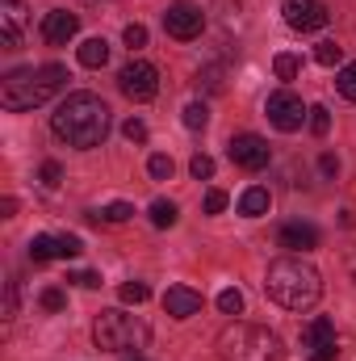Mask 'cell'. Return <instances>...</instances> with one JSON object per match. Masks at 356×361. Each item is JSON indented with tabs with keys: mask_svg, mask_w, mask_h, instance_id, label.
<instances>
[{
	"mask_svg": "<svg viewBox=\"0 0 356 361\" xmlns=\"http://www.w3.org/2000/svg\"><path fill=\"white\" fill-rule=\"evenodd\" d=\"M51 130L68 143V147H80L89 152L96 147L105 135H109V105L92 92H72L55 114H51Z\"/></svg>",
	"mask_w": 356,
	"mask_h": 361,
	"instance_id": "1",
	"label": "cell"
},
{
	"mask_svg": "<svg viewBox=\"0 0 356 361\" xmlns=\"http://www.w3.org/2000/svg\"><path fill=\"white\" fill-rule=\"evenodd\" d=\"M265 294L285 311H310L323 298V277L302 257H281L265 273Z\"/></svg>",
	"mask_w": 356,
	"mask_h": 361,
	"instance_id": "2",
	"label": "cell"
},
{
	"mask_svg": "<svg viewBox=\"0 0 356 361\" xmlns=\"http://www.w3.org/2000/svg\"><path fill=\"white\" fill-rule=\"evenodd\" d=\"M68 85V68L42 63V68H17L0 80V105L13 114H25L34 105H46L55 92Z\"/></svg>",
	"mask_w": 356,
	"mask_h": 361,
	"instance_id": "3",
	"label": "cell"
},
{
	"mask_svg": "<svg viewBox=\"0 0 356 361\" xmlns=\"http://www.w3.org/2000/svg\"><path fill=\"white\" fill-rule=\"evenodd\" d=\"M218 357L222 361H285V345L276 332H268L260 324H227L218 332Z\"/></svg>",
	"mask_w": 356,
	"mask_h": 361,
	"instance_id": "4",
	"label": "cell"
},
{
	"mask_svg": "<svg viewBox=\"0 0 356 361\" xmlns=\"http://www.w3.org/2000/svg\"><path fill=\"white\" fill-rule=\"evenodd\" d=\"M92 341H96V349H105V353H139V349H147L151 328H147L139 315L113 307V311H101V315H96Z\"/></svg>",
	"mask_w": 356,
	"mask_h": 361,
	"instance_id": "5",
	"label": "cell"
},
{
	"mask_svg": "<svg viewBox=\"0 0 356 361\" xmlns=\"http://www.w3.org/2000/svg\"><path fill=\"white\" fill-rule=\"evenodd\" d=\"M265 114H268V122H272L281 135L302 130V122L310 118V109L302 105V97H298V92H289V89H276V92H272V97L265 101Z\"/></svg>",
	"mask_w": 356,
	"mask_h": 361,
	"instance_id": "6",
	"label": "cell"
},
{
	"mask_svg": "<svg viewBox=\"0 0 356 361\" xmlns=\"http://www.w3.org/2000/svg\"><path fill=\"white\" fill-rule=\"evenodd\" d=\"M281 13H285V25L298 30V34H319L331 21V13H327L323 0H285Z\"/></svg>",
	"mask_w": 356,
	"mask_h": 361,
	"instance_id": "7",
	"label": "cell"
},
{
	"mask_svg": "<svg viewBox=\"0 0 356 361\" xmlns=\"http://www.w3.org/2000/svg\"><path fill=\"white\" fill-rule=\"evenodd\" d=\"M117 85H122V92H126L130 101H151V97L160 92V72H155L147 59H130V63L122 68Z\"/></svg>",
	"mask_w": 356,
	"mask_h": 361,
	"instance_id": "8",
	"label": "cell"
},
{
	"mask_svg": "<svg viewBox=\"0 0 356 361\" xmlns=\"http://www.w3.org/2000/svg\"><path fill=\"white\" fill-rule=\"evenodd\" d=\"M302 353H306V361H336V324L331 319H310L306 328H302Z\"/></svg>",
	"mask_w": 356,
	"mask_h": 361,
	"instance_id": "9",
	"label": "cell"
},
{
	"mask_svg": "<svg viewBox=\"0 0 356 361\" xmlns=\"http://www.w3.org/2000/svg\"><path fill=\"white\" fill-rule=\"evenodd\" d=\"M164 30H168L177 42H193V38L205 30V13H201L197 4H189V0H177V4H168V13H164Z\"/></svg>",
	"mask_w": 356,
	"mask_h": 361,
	"instance_id": "10",
	"label": "cell"
},
{
	"mask_svg": "<svg viewBox=\"0 0 356 361\" xmlns=\"http://www.w3.org/2000/svg\"><path fill=\"white\" fill-rule=\"evenodd\" d=\"M231 160L239 164V169H248V173H260V169H268V160H272V152H268V143L260 139V135H235L231 139Z\"/></svg>",
	"mask_w": 356,
	"mask_h": 361,
	"instance_id": "11",
	"label": "cell"
},
{
	"mask_svg": "<svg viewBox=\"0 0 356 361\" xmlns=\"http://www.w3.org/2000/svg\"><path fill=\"white\" fill-rule=\"evenodd\" d=\"M84 252V244H80V235H34L30 240V261H72V257H80Z\"/></svg>",
	"mask_w": 356,
	"mask_h": 361,
	"instance_id": "12",
	"label": "cell"
},
{
	"mask_svg": "<svg viewBox=\"0 0 356 361\" xmlns=\"http://www.w3.org/2000/svg\"><path fill=\"white\" fill-rule=\"evenodd\" d=\"M25 25H30V8L21 0H0V42H4V51L21 47Z\"/></svg>",
	"mask_w": 356,
	"mask_h": 361,
	"instance_id": "13",
	"label": "cell"
},
{
	"mask_svg": "<svg viewBox=\"0 0 356 361\" xmlns=\"http://www.w3.org/2000/svg\"><path fill=\"white\" fill-rule=\"evenodd\" d=\"M76 30H80V17L68 13V8H51V13L42 17V38H46L51 47H68V42L76 38Z\"/></svg>",
	"mask_w": 356,
	"mask_h": 361,
	"instance_id": "14",
	"label": "cell"
},
{
	"mask_svg": "<svg viewBox=\"0 0 356 361\" xmlns=\"http://www.w3.org/2000/svg\"><path fill=\"white\" fill-rule=\"evenodd\" d=\"M276 244L289 252H310V248H319V227L314 223H285L276 231Z\"/></svg>",
	"mask_w": 356,
	"mask_h": 361,
	"instance_id": "15",
	"label": "cell"
},
{
	"mask_svg": "<svg viewBox=\"0 0 356 361\" xmlns=\"http://www.w3.org/2000/svg\"><path fill=\"white\" fill-rule=\"evenodd\" d=\"M164 311H168L172 319H193V315L201 311V294H197L193 286H168V294H164Z\"/></svg>",
	"mask_w": 356,
	"mask_h": 361,
	"instance_id": "16",
	"label": "cell"
},
{
	"mask_svg": "<svg viewBox=\"0 0 356 361\" xmlns=\"http://www.w3.org/2000/svg\"><path fill=\"white\" fill-rule=\"evenodd\" d=\"M268 206H272V193H268L265 185H252V189H243V197H239V214H243V219H260V214H268Z\"/></svg>",
	"mask_w": 356,
	"mask_h": 361,
	"instance_id": "17",
	"label": "cell"
},
{
	"mask_svg": "<svg viewBox=\"0 0 356 361\" xmlns=\"http://www.w3.org/2000/svg\"><path fill=\"white\" fill-rule=\"evenodd\" d=\"M80 63L92 68V72L105 68V63H109V42H105V38H89V42H80Z\"/></svg>",
	"mask_w": 356,
	"mask_h": 361,
	"instance_id": "18",
	"label": "cell"
},
{
	"mask_svg": "<svg viewBox=\"0 0 356 361\" xmlns=\"http://www.w3.org/2000/svg\"><path fill=\"white\" fill-rule=\"evenodd\" d=\"M177 202H168V197H160V202H151V223L155 227H172L177 223Z\"/></svg>",
	"mask_w": 356,
	"mask_h": 361,
	"instance_id": "19",
	"label": "cell"
},
{
	"mask_svg": "<svg viewBox=\"0 0 356 361\" xmlns=\"http://www.w3.org/2000/svg\"><path fill=\"white\" fill-rule=\"evenodd\" d=\"M272 72H276V80H298L302 59H298V55H276V59H272Z\"/></svg>",
	"mask_w": 356,
	"mask_h": 361,
	"instance_id": "20",
	"label": "cell"
},
{
	"mask_svg": "<svg viewBox=\"0 0 356 361\" xmlns=\"http://www.w3.org/2000/svg\"><path fill=\"white\" fill-rule=\"evenodd\" d=\"M314 59H319L323 68H340V63H344V47H336V42H319V47H314Z\"/></svg>",
	"mask_w": 356,
	"mask_h": 361,
	"instance_id": "21",
	"label": "cell"
},
{
	"mask_svg": "<svg viewBox=\"0 0 356 361\" xmlns=\"http://www.w3.org/2000/svg\"><path fill=\"white\" fill-rule=\"evenodd\" d=\"M205 122H210V109H205V101H193V105H184V126H189V130H205Z\"/></svg>",
	"mask_w": 356,
	"mask_h": 361,
	"instance_id": "22",
	"label": "cell"
},
{
	"mask_svg": "<svg viewBox=\"0 0 356 361\" xmlns=\"http://www.w3.org/2000/svg\"><path fill=\"white\" fill-rule=\"evenodd\" d=\"M336 89H340V97H344V101H356V63H344V68H340Z\"/></svg>",
	"mask_w": 356,
	"mask_h": 361,
	"instance_id": "23",
	"label": "cell"
},
{
	"mask_svg": "<svg viewBox=\"0 0 356 361\" xmlns=\"http://www.w3.org/2000/svg\"><path fill=\"white\" fill-rule=\"evenodd\" d=\"M117 294H122V302H126V307H139V302H147V298H151V290H147L143 281H126Z\"/></svg>",
	"mask_w": 356,
	"mask_h": 361,
	"instance_id": "24",
	"label": "cell"
},
{
	"mask_svg": "<svg viewBox=\"0 0 356 361\" xmlns=\"http://www.w3.org/2000/svg\"><path fill=\"white\" fill-rule=\"evenodd\" d=\"M147 173H151L155 180H172L177 164H172V156H151V160H147Z\"/></svg>",
	"mask_w": 356,
	"mask_h": 361,
	"instance_id": "25",
	"label": "cell"
},
{
	"mask_svg": "<svg viewBox=\"0 0 356 361\" xmlns=\"http://www.w3.org/2000/svg\"><path fill=\"white\" fill-rule=\"evenodd\" d=\"M306 122H310V130L323 139V135L331 130V114H327V105H310V118H306Z\"/></svg>",
	"mask_w": 356,
	"mask_h": 361,
	"instance_id": "26",
	"label": "cell"
},
{
	"mask_svg": "<svg viewBox=\"0 0 356 361\" xmlns=\"http://www.w3.org/2000/svg\"><path fill=\"white\" fill-rule=\"evenodd\" d=\"M218 311L222 315H243V294L239 290H222L218 294Z\"/></svg>",
	"mask_w": 356,
	"mask_h": 361,
	"instance_id": "27",
	"label": "cell"
},
{
	"mask_svg": "<svg viewBox=\"0 0 356 361\" xmlns=\"http://www.w3.org/2000/svg\"><path fill=\"white\" fill-rule=\"evenodd\" d=\"M122 38H126V47H130V51H143V47H147V25L130 21V25L122 30Z\"/></svg>",
	"mask_w": 356,
	"mask_h": 361,
	"instance_id": "28",
	"label": "cell"
},
{
	"mask_svg": "<svg viewBox=\"0 0 356 361\" xmlns=\"http://www.w3.org/2000/svg\"><path fill=\"white\" fill-rule=\"evenodd\" d=\"M189 173H193V177H197V180H210V177H214V160L197 152V156L189 160Z\"/></svg>",
	"mask_w": 356,
	"mask_h": 361,
	"instance_id": "29",
	"label": "cell"
},
{
	"mask_svg": "<svg viewBox=\"0 0 356 361\" xmlns=\"http://www.w3.org/2000/svg\"><path fill=\"white\" fill-rule=\"evenodd\" d=\"M130 214H134L130 202H109V206H105V223H126Z\"/></svg>",
	"mask_w": 356,
	"mask_h": 361,
	"instance_id": "30",
	"label": "cell"
},
{
	"mask_svg": "<svg viewBox=\"0 0 356 361\" xmlns=\"http://www.w3.org/2000/svg\"><path fill=\"white\" fill-rule=\"evenodd\" d=\"M42 307H46V311H63V307H68V294H63L59 286H46V290H42Z\"/></svg>",
	"mask_w": 356,
	"mask_h": 361,
	"instance_id": "31",
	"label": "cell"
},
{
	"mask_svg": "<svg viewBox=\"0 0 356 361\" xmlns=\"http://www.w3.org/2000/svg\"><path fill=\"white\" fill-rule=\"evenodd\" d=\"M122 135H126L130 143H147V126H143L139 118H126V126H122Z\"/></svg>",
	"mask_w": 356,
	"mask_h": 361,
	"instance_id": "32",
	"label": "cell"
},
{
	"mask_svg": "<svg viewBox=\"0 0 356 361\" xmlns=\"http://www.w3.org/2000/svg\"><path fill=\"white\" fill-rule=\"evenodd\" d=\"M201 206H205V214H222V210H227V193H222V189H210Z\"/></svg>",
	"mask_w": 356,
	"mask_h": 361,
	"instance_id": "33",
	"label": "cell"
},
{
	"mask_svg": "<svg viewBox=\"0 0 356 361\" xmlns=\"http://www.w3.org/2000/svg\"><path fill=\"white\" fill-rule=\"evenodd\" d=\"M13 315H17V281L8 277L4 281V319H13Z\"/></svg>",
	"mask_w": 356,
	"mask_h": 361,
	"instance_id": "34",
	"label": "cell"
},
{
	"mask_svg": "<svg viewBox=\"0 0 356 361\" xmlns=\"http://www.w3.org/2000/svg\"><path fill=\"white\" fill-rule=\"evenodd\" d=\"M68 281H72V286H84V290H96V286H101V273L80 269V273H68Z\"/></svg>",
	"mask_w": 356,
	"mask_h": 361,
	"instance_id": "35",
	"label": "cell"
},
{
	"mask_svg": "<svg viewBox=\"0 0 356 361\" xmlns=\"http://www.w3.org/2000/svg\"><path fill=\"white\" fill-rule=\"evenodd\" d=\"M59 180H63V169H59L55 160H46V164H42V185H46V189H55Z\"/></svg>",
	"mask_w": 356,
	"mask_h": 361,
	"instance_id": "36",
	"label": "cell"
},
{
	"mask_svg": "<svg viewBox=\"0 0 356 361\" xmlns=\"http://www.w3.org/2000/svg\"><path fill=\"white\" fill-rule=\"evenodd\" d=\"M319 169H323L327 177H336V169H340V164H336V156H323V160H319Z\"/></svg>",
	"mask_w": 356,
	"mask_h": 361,
	"instance_id": "37",
	"label": "cell"
},
{
	"mask_svg": "<svg viewBox=\"0 0 356 361\" xmlns=\"http://www.w3.org/2000/svg\"><path fill=\"white\" fill-rule=\"evenodd\" d=\"M126 361H147V357H139V353H134V357H126Z\"/></svg>",
	"mask_w": 356,
	"mask_h": 361,
	"instance_id": "38",
	"label": "cell"
}]
</instances>
